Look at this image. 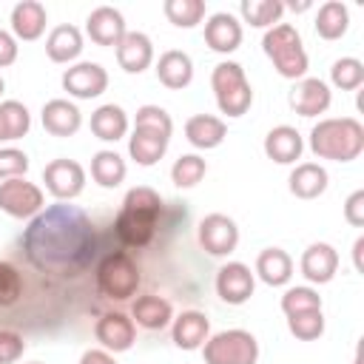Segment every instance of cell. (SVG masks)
<instances>
[{
	"mask_svg": "<svg viewBox=\"0 0 364 364\" xmlns=\"http://www.w3.org/2000/svg\"><path fill=\"white\" fill-rule=\"evenodd\" d=\"M23 250L37 270L74 276L91 262L97 250V233L85 210L57 202L28 222L23 233Z\"/></svg>",
	"mask_w": 364,
	"mask_h": 364,
	"instance_id": "obj_1",
	"label": "cell"
},
{
	"mask_svg": "<svg viewBox=\"0 0 364 364\" xmlns=\"http://www.w3.org/2000/svg\"><path fill=\"white\" fill-rule=\"evenodd\" d=\"M159 213H162V196L154 188L148 185L131 188L114 219V230L119 242L128 247H145L156 233Z\"/></svg>",
	"mask_w": 364,
	"mask_h": 364,
	"instance_id": "obj_2",
	"label": "cell"
},
{
	"mask_svg": "<svg viewBox=\"0 0 364 364\" xmlns=\"http://www.w3.org/2000/svg\"><path fill=\"white\" fill-rule=\"evenodd\" d=\"M310 151L318 159L353 162L364 151V125L355 117H327L310 131Z\"/></svg>",
	"mask_w": 364,
	"mask_h": 364,
	"instance_id": "obj_3",
	"label": "cell"
},
{
	"mask_svg": "<svg viewBox=\"0 0 364 364\" xmlns=\"http://www.w3.org/2000/svg\"><path fill=\"white\" fill-rule=\"evenodd\" d=\"M262 48L267 54V60L273 63V68L284 77V80H301L307 71V51L301 43V34L290 26V23H276L264 31L262 37Z\"/></svg>",
	"mask_w": 364,
	"mask_h": 364,
	"instance_id": "obj_4",
	"label": "cell"
},
{
	"mask_svg": "<svg viewBox=\"0 0 364 364\" xmlns=\"http://www.w3.org/2000/svg\"><path fill=\"white\" fill-rule=\"evenodd\" d=\"M210 88L216 97V105L228 117H242L253 105V88L245 77V68L233 60H225L210 74Z\"/></svg>",
	"mask_w": 364,
	"mask_h": 364,
	"instance_id": "obj_5",
	"label": "cell"
},
{
	"mask_svg": "<svg viewBox=\"0 0 364 364\" xmlns=\"http://www.w3.org/2000/svg\"><path fill=\"white\" fill-rule=\"evenodd\" d=\"M139 282H142L139 267L125 250H114L97 264V290L105 299L125 301V299L136 296Z\"/></svg>",
	"mask_w": 364,
	"mask_h": 364,
	"instance_id": "obj_6",
	"label": "cell"
},
{
	"mask_svg": "<svg viewBox=\"0 0 364 364\" xmlns=\"http://www.w3.org/2000/svg\"><path fill=\"white\" fill-rule=\"evenodd\" d=\"M205 364H256L259 341L247 330H222L202 344Z\"/></svg>",
	"mask_w": 364,
	"mask_h": 364,
	"instance_id": "obj_7",
	"label": "cell"
},
{
	"mask_svg": "<svg viewBox=\"0 0 364 364\" xmlns=\"http://www.w3.org/2000/svg\"><path fill=\"white\" fill-rule=\"evenodd\" d=\"M0 210L14 219H34L43 210V191L26 176L0 182Z\"/></svg>",
	"mask_w": 364,
	"mask_h": 364,
	"instance_id": "obj_8",
	"label": "cell"
},
{
	"mask_svg": "<svg viewBox=\"0 0 364 364\" xmlns=\"http://www.w3.org/2000/svg\"><path fill=\"white\" fill-rule=\"evenodd\" d=\"M43 182H46V191L60 199V202H68L74 196L82 193L85 188V171L77 159H51L46 168H43Z\"/></svg>",
	"mask_w": 364,
	"mask_h": 364,
	"instance_id": "obj_9",
	"label": "cell"
},
{
	"mask_svg": "<svg viewBox=\"0 0 364 364\" xmlns=\"http://www.w3.org/2000/svg\"><path fill=\"white\" fill-rule=\"evenodd\" d=\"M63 88L77 100H94L108 88V71L91 60L74 63L63 71Z\"/></svg>",
	"mask_w": 364,
	"mask_h": 364,
	"instance_id": "obj_10",
	"label": "cell"
},
{
	"mask_svg": "<svg viewBox=\"0 0 364 364\" xmlns=\"http://www.w3.org/2000/svg\"><path fill=\"white\" fill-rule=\"evenodd\" d=\"M199 245L210 256H228L239 245V228L230 216L225 213H208L199 222Z\"/></svg>",
	"mask_w": 364,
	"mask_h": 364,
	"instance_id": "obj_11",
	"label": "cell"
},
{
	"mask_svg": "<svg viewBox=\"0 0 364 364\" xmlns=\"http://www.w3.org/2000/svg\"><path fill=\"white\" fill-rule=\"evenodd\" d=\"M287 102L290 108L299 114V117H318L330 108L333 102V94H330V85L318 77H301L290 94H287Z\"/></svg>",
	"mask_w": 364,
	"mask_h": 364,
	"instance_id": "obj_12",
	"label": "cell"
},
{
	"mask_svg": "<svg viewBox=\"0 0 364 364\" xmlns=\"http://www.w3.org/2000/svg\"><path fill=\"white\" fill-rule=\"evenodd\" d=\"M94 336L102 344V350H108V353H125V350L134 347L136 324H134V318H128L119 310L102 313L97 318V324H94Z\"/></svg>",
	"mask_w": 364,
	"mask_h": 364,
	"instance_id": "obj_13",
	"label": "cell"
},
{
	"mask_svg": "<svg viewBox=\"0 0 364 364\" xmlns=\"http://www.w3.org/2000/svg\"><path fill=\"white\" fill-rule=\"evenodd\" d=\"M256 276L245 262H228L216 273V296L228 304H245L253 296Z\"/></svg>",
	"mask_w": 364,
	"mask_h": 364,
	"instance_id": "obj_14",
	"label": "cell"
},
{
	"mask_svg": "<svg viewBox=\"0 0 364 364\" xmlns=\"http://www.w3.org/2000/svg\"><path fill=\"white\" fill-rule=\"evenodd\" d=\"M168 145H171V134L159 128H148V125H134V134L128 136V154L142 168L156 165L165 156Z\"/></svg>",
	"mask_w": 364,
	"mask_h": 364,
	"instance_id": "obj_15",
	"label": "cell"
},
{
	"mask_svg": "<svg viewBox=\"0 0 364 364\" xmlns=\"http://www.w3.org/2000/svg\"><path fill=\"white\" fill-rule=\"evenodd\" d=\"M125 17L119 9L114 6H97L88 17H85V34L91 37V43L97 46H114L125 37Z\"/></svg>",
	"mask_w": 364,
	"mask_h": 364,
	"instance_id": "obj_16",
	"label": "cell"
},
{
	"mask_svg": "<svg viewBox=\"0 0 364 364\" xmlns=\"http://www.w3.org/2000/svg\"><path fill=\"white\" fill-rule=\"evenodd\" d=\"M299 267H301V276H304L307 282H313V284H327V282L336 276V270H338V253H336V247L327 245V242H313V245L301 253Z\"/></svg>",
	"mask_w": 364,
	"mask_h": 364,
	"instance_id": "obj_17",
	"label": "cell"
},
{
	"mask_svg": "<svg viewBox=\"0 0 364 364\" xmlns=\"http://www.w3.org/2000/svg\"><path fill=\"white\" fill-rule=\"evenodd\" d=\"M117 63L128 74H142L154 63V43L142 31H125V37L117 43Z\"/></svg>",
	"mask_w": 364,
	"mask_h": 364,
	"instance_id": "obj_18",
	"label": "cell"
},
{
	"mask_svg": "<svg viewBox=\"0 0 364 364\" xmlns=\"http://www.w3.org/2000/svg\"><path fill=\"white\" fill-rule=\"evenodd\" d=\"M205 43L219 54H230L242 43V23L230 11H216L205 23Z\"/></svg>",
	"mask_w": 364,
	"mask_h": 364,
	"instance_id": "obj_19",
	"label": "cell"
},
{
	"mask_svg": "<svg viewBox=\"0 0 364 364\" xmlns=\"http://www.w3.org/2000/svg\"><path fill=\"white\" fill-rule=\"evenodd\" d=\"M40 119H43V128L51 134V136H74L82 125V114L74 102L57 97V100H48L40 111Z\"/></svg>",
	"mask_w": 364,
	"mask_h": 364,
	"instance_id": "obj_20",
	"label": "cell"
},
{
	"mask_svg": "<svg viewBox=\"0 0 364 364\" xmlns=\"http://www.w3.org/2000/svg\"><path fill=\"white\" fill-rule=\"evenodd\" d=\"M301 151H304V139L293 125H276L264 136V154L279 165H293L296 159H301Z\"/></svg>",
	"mask_w": 364,
	"mask_h": 364,
	"instance_id": "obj_21",
	"label": "cell"
},
{
	"mask_svg": "<svg viewBox=\"0 0 364 364\" xmlns=\"http://www.w3.org/2000/svg\"><path fill=\"white\" fill-rule=\"evenodd\" d=\"M156 80L165 88H171V91H179L185 85H191V80H193V60L185 51H179V48L162 51L159 60H156Z\"/></svg>",
	"mask_w": 364,
	"mask_h": 364,
	"instance_id": "obj_22",
	"label": "cell"
},
{
	"mask_svg": "<svg viewBox=\"0 0 364 364\" xmlns=\"http://www.w3.org/2000/svg\"><path fill=\"white\" fill-rule=\"evenodd\" d=\"M171 336H173V344L179 350H199L210 338V321L199 310H185L182 316L173 318Z\"/></svg>",
	"mask_w": 364,
	"mask_h": 364,
	"instance_id": "obj_23",
	"label": "cell"
},
{
	"mask_svg": "<svg viewBox=\"0 0 364 364\" xmlns=\"http://www.w3.org/2000/svg\"><path fill=\"white\" fill-rule=\"evenodd\" d=\"M131 318L134 324H139L142 330H162L171 324L173 318V310H171V301L162 299V296H136L134 304H131Z\"/></svg>",
	"mask_w": 364,
	"mask_h": 364,
	"instance_id": "obj_24",
	"label": "cell"
},
{
	"mask_svg": "<svg viewBox=\"0 0 364 364\" xmlns=\"http://www.w3.org/2000/svg\"><path fill=\"white\" fill-rule=\"evenodd\" d=\"M46 23H48V14L40 0H20L11 9V31L20 40H37L46 31Z\"/></svg>",
	"mask_w": 364,
	"mask_h": 364,
	"instance_id": "obj_25",
	"label": "cell"
},
{
	"mask_svg": "<svg viewBox=\"0 0 364 364\" xmlns=\"http://www.w3.org/2000/svg\"><path fill=\"white\" fill-rule=\"evenodd\" d=\"M82 51V34L71 23H60L46 37V54L51 63H71Z\"/></svg>",
	"mask_w": 364,
	"mask_h": 364,
	"instance_id": "obj_26",
	"label": "cell"
},
{
	"mask_svg": "<svg viewBox=\"0 0 364 364\" xmlns=\"http://www.w3.org/2000/svg\"><path fill=\"white\" fill-rule=\"evenodd\" d=\"M287 188L296 199H316L327 191V171L318 162H299L290 171Z\"/></svg>",
	"mask_w": 364,
	"mask_h": 364,
	"instance_id": "obj_27",
	"label": "cell"
},
{
	"mask_svg": "<svg viewBox=\"0 0 364 364\" xmlns=\"http://www.w3.org/2000/svg\"><path fill=\"white\" fill-rule=\"evenodd\" d=\"M225 134H228V125H225L219 117H213V114H193V117H188V122H185V136H188V142H191L193 148H202V151L222 145Z\"/></svg>",
	"mask_w": 364,
	"mask_h": 364,
	"instance_id": "obj_28",
	"label": "cell"
},
{
	"mask_svg": "<svg viewBox=\"0 0 364 364\" xmlns=\"http://www.w3.org/2000/svg\"><path fill=\"white\" fill-rule=\"evenodd\" d=\"M256 276L270 287H282L293 276V259L282 247H264L256 256Z\"/></svg>",
	"mask_w": 364,
	"mask_h": 364,
	"instance_id": "obj_29",
	"label": "cell"
},
{
	"mask_svg": "<svg viewBox=\"0 0 364 364\" xmlns=\"http://www.w3.org/2000/svg\"><path fill=\"white\" fill-rule=\"evenodd\" d=\"M91 134L102 142H117L128 134V114L114 105V102H105L100 105L94 114H91Z\"/></svg>",
	"mask_w": 364,
	"mask_h": 364,
	"instance_id": "obj_30",
	"label": "cell"
},
{
	"mask_svg": "<svg viewBox=\"0 0 364 364\" xmlns=\"http://www.w3.org/2000/svg\"><path fill=\"white\" fill-rule=\"evenodd\" d=\"M350 28V11L341 0H327L316 11V34L324 40H338Z\"/></svg>",
	"mask_w": 364,
	"mask_h": 364,
	"instance_id": "obj_31",
	"label": "cell"
},
{
	"mask_svg": "<svg viewBox=\"0 0 364 364\" xmlns=\"http://www.w3.org/2000/svg\"><path fill=\"white\" fill-rule=\"evenodd\" d=\"M125 173H128L125 159L117 151H97L91 156V179L100 188H117L125 179Z\"/></svg>",
	"mask_w": 364,
	"mask_h": 364,
	"instance_id": "obj_32",
	"label": "cell"
},
{
	"mask_svg": "<svg viewBox=\"0 0 364 364\" xmlns=\"http://www.w3.org/2000/svg\"><path fill=\"white\" fill-rule=\"evenodd\" d=\"M245 23L256 26V28H264V26H276L284 14V3L282 0H242L239 6Z\"/></svg>",
	"mask_w": 364,
	"mask_h": 364,
	"instance_id": "obj_33",
	"label": "cell"
},
{
	"mask_svg": "<svg viewBox=\"0 0 364 364\" xmlns=\"http://www.w3.org/2000/svg\"><path fill=\"white\" fill-rule=\"evenodd\" d=\"M162 11L176 28H193L205 17V0H165Z\"/></svg>",
	"mask_w": 364,
	"mask_h": 364,
	"instance_id": "obj_34",
	"label": "cell"
},
{
	"mask_svg": "<svg viewBox=\"0 0 364 364\" xmlns=\"http://www.w3.org/2000/svg\"><path fill=\"white\" fill-rule=\"evenodd\" d=\"M205 173H208V165H205V159L196 156V154H182V156L171 165V182H173L176 188H193V185H199V182L205 179Z\"/></svg>",
	"mask_w": 364,
	"mask_h": 364,
	"instance_id": "obj_35",
	"label": "cell"
},
{
	"mask_svg": "<svg viewBox=\"0 0 364 364\" xmlns=\"http://www.w3.org/2000/svg\"><path fill=\"white\" fill-rule=\"evenodd\" d=\"M330 80H333V85L341 88V91H355V88H361V82H364V63L355 60V57H341V60L333 63Z\"/></svg>",
	"mask_w": 364,
	"mask_h": 364,
	"instance_id": "obj_36",
	"label": "cell"
},
{
	"mask_svg": "<svg viewBox=\"0 0 364 364\" xmlns=\"http://www.w3.org/2000/svg\"><path fill=\"white\" fill-rule=\"evenodd\" d=\"M0 119H3V125H6V136H9V139L26 136L28 128H31V114H28V108H26L23 102H17V100L0 102Z\"/></svg>",
	"mask_w": 364,
	"mask_h": 364,
	"instance_id": "obj_37",
	"label": "cell"
},
{
	"mask_svg": "<svg viewBox=\"0 0 364 364\" xmlns=\"http://www.w3.org/2000/svg\"><path fill=\"white\" fill-rule=\"evenodd\" d=\"M287 330H290L299 341H316V338L324 333V316H321V310L293 313V316H287Z\"/></svg>",
	"mask_w": 364,
	"mask_h": 364,
	"instance_id": "obj_38",
	"label": "cell"
},
{
	"mask_svg": "<svg viewBox=\"0 0 364 364\" xmlns=\"http://www.w3.org/2000/svg\"><path fill=\"white\" fill-rule=\"evenodd\" d=\"M282 310L284 316L304 313V310H321V296L313 287H290L282 296Z\"/></svg>",
	"mask_w": 364,
	"mask_h": 364,
	"instance_id": "obj_39",
	"label": "cell"
},
{
	"mask_svg": "<svg viewBox=\"0 0 364 364\" xmlns=\"http://www.w3.org/2000/svg\"><path fill=\"white\" fill-rule=\"evenodd\" d=\"M20 296H23V279L17 267H11L9 262H0V307H11Z\"/></svg>",
	"mask_w": 364,
	"mask_h": 364,
	"instance_id": "obj_40",
	"label": "cell"
},
{
	"mask_svg": "<svg viewBox=\"0 0 364 364\" xmlns=\"http://www.w3.org/2000/svg\"><path fill=\"white\" fill-rule=\"evenodd\" d=\"M26 171H28V156L20 148H0V179L26 176Z\"/></svg>",
	"mask_w": 364,
	"mask_h": 364,
	"instance_id": "obj_41",
	"label": "cell"
},
{
	"mask_svg": "<svg viewBox=\"0 0 364 364\" xmlns=\"http://www.w3.org/2000/svg\"><path fill=\"white\" fill-rule=\"evenodd\" d=\"M134 125H148V128H159V131L173 134V119H171V114H168L165 108H159V105H142V108H136Z\"/></svg>",
	"mask_w": 364,
	"mask_h": 364,
	"instance_id": "obj_42",
	"label": "cell"
},
{
	"mask_svg": "<svg viewBox=\"0 0 364 364\" xmlns=\"http://www.w3.org/2000/svg\"><path fill=\"white\" fill-rule=\"evenodd\" d=\"M23 350H26V341H23V336L17 333V330H0V364H14V361H20V355H23Z\"/></svg>",
	"mask_w": 364,
	"mask_h": 364,
	"instance_id": "obj_43",
	"label": "cell"
},
{
	"mask_svg": "<svg viewBox=\"0 0 364 364\" xmlns=\"http://www.w3.org/2000/svg\"><path fill=\"white\" fill-rule=\"evenodd\" d=\"M344 219L353 228H364V191H353L344 202Z\"/></svg>",
	"mask_w": 364,
	"mask_h": 364,
	"instance_id": "obj_44",
	"label": "cell"
},
{
	"mask_svg": "<svg viewBox=\"0 0 364 364\" xmlns=\"http://www.w3.org/2000/svg\"><path fill=\"white\" fill-rule=\"evenodd\" d=\"M14 60H17V40H14L11 31L0 28V68L11 65Z\"/></svg>",
	"mask_w": 364,
	"mask_h": 364,
	"instance_id": "obj_45",
	"label": "cell"
},
{
	"mask_svg": "<svg viewBox=\"0 0 364 364\" xmlns=\"http://www.w3.org/2000/svg\"><path fill=\"white\" fill-rule=\"evenodd\" d=\"M80 364H117V361H114V355L108 350H85Z\"/></svg>",
	"mask_w": 364,
	"mask_h": 364,
	"instance_id": "obj_46",
	"label": "cell"
},
{
	"mask_svg": "<svg viewBox=\"0 0 364 364\" xmlns=\"http://www.w3.org/2000/svg\"><path fill=\"white\" fill-rule=\"evenodd\" d=\"M361 250H364V236H358L355 245H353V262H355V270H361Z\"/></svg>",
	"mask_w": 364,
	"mask_h": 364,
	"instance_id": "obj_47",
	"label": "cell"
},
{
	"mask_svg": "<svg viewBox=\"0 0 364 364\" xmlns=\"http://www.w3.org/2000/svg\"><path fill=\"white\" fill-rule=\"evenodd\" d=\"M290 9H293V11H304V9H310V3H307V0H304V3H290Z\"/></svg>",
	"mask_w": 364,
	"mask_h": 364,
	"instance_id": "obj_48",
	"label": "cell"
},
{
	"mask_svg": "<svg viewBox=\"0 0 364 364\" xmlns=\"http://www.w3.org/2000/svg\"><path fill=\"white\" fill-rule=\"evenodd\" d=\"M9 136H6V125H3V119H0V142H6Z\"/></svg>",
	"mask_w": 364,
	"mask_h": 364,
	"instance_id": "obj_49",
	"label": "cell"
},
{
	"mask_svg": "<svg viewBox=\"0 0 364 364\" xmlns=\"http://www.w3.org/2000/svg\"><path fill=\"white\" fill-rule=\"evenodd\" d=\"M3 91H6V82H3V77H0V94H3Z\"/></svg>",
	"mask_w": 364,
	"mask_h": 364,
	"instance_id": "obj_50",
	"label": "cell"
},
{
	"mask_svg": "<svg viewBox=\"0 0 364 364\" xmlns=\"http://www.w3.org/2000/svg\"><path fill=\"white\" fill-rule=\"evenodd\" d=\"M31 364H43V361H31Z\"/></svg>",
	"mask_w": 364,
	"mask_h": 364,
	"instance_id": "obj_51",
	"label": "cell"
}]
</instances>
